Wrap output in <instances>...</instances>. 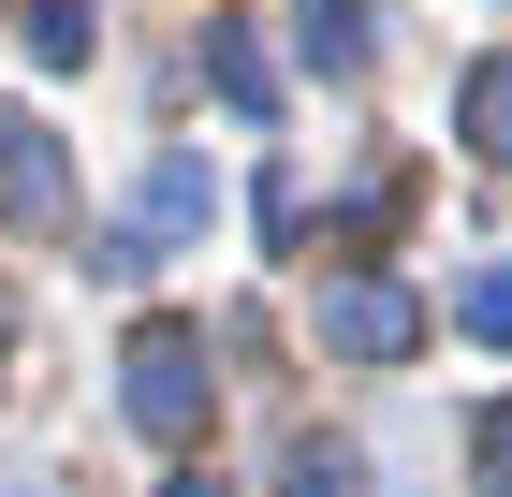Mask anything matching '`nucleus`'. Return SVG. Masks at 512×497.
<instances>
[{"mask_svg":"<svg viewBox=\"0 0 512 497\" xmlns=\"http://www.w3.org/2000/svg\"><path fill=\"white\" fill-rule=\"evenodd\" d=\"M118 410H132V439H205V337L191 322H147V337L118 351Z\"/></svg>","mask_w":512,"mask_h":497,"instance_id":"f257e3e1","label":"nucleus"},{"mask_svg":"<svg viewBox=\"0 0 512 497\" xmlns=\"http://www.w3.org/2000/svg\"><path fill=\"white\" fill-rule=\"evenodd\" d=\"M205 205H220V191H205V161H191V147H176V161H147V205H132V234L103 249V278H147L176 234H205Z\"/></svg>","mask_w":512,"mask_h":497,"instance_id":"f03ea898","label":"nucleus"},{"mask_svg":"<svg viewBox=\"0 0 512 497\" xmlns=\"http://www.w3.org/2000/svg\"><path fill=\"white\" fill-rule=\"evenodd\" d=\"M410 337H425V307L395 293V278H337V293H322V351H337V366H395Z\"/></svg>","mask_w":512,"mask_h":497,"instance_id":"7ed1b4c3","label":"nucleus"},{"mask_svg":"<svg viewBox=\"0 0 512 497\" xmlns=\"http://www.w3.org/2000/svg\"><path fill=\"white\" fill-rule=\"evenodd\" d=\"M278 15H293V59H308V74H366V15H381V0H278Z\"/></svg>","mask_w":512,"mask_h":497,"instance_id":"20e7f679","label":"nucleus"},{"mask_svg":"<svg viewBox=\"0 0 512 497\" xmlns=\"http://www.w3.org/2000/svg\"><path fill=\"white\" fill-rule=\"evenodd\" d=\"M205 88H220V103H235V117H264V103H278V74H264V44H249L235 15H205Z\"/></svg>","mask_w":512,"mask_h":497,"instance_id":"39448f33","label":"nucleus"},{"mask_svg":"<svg viewBox=\"0 0 512 497\" xmlns=\"http://www.w3.org/2000/svg\"><path fill=\"white\" fill-rule=\"evenodd\" d=\"M454 132H469V161H512V59H469V88H454Z\"/></svg>","mask_w":512,"mask_h":497,"instance_id":"423d86ee","label":"nucleus"},{"mask_svg":"<svg viewBox=\"0 0 512 497\" xmlns=\"http://www.w3.org/2000/svg\"><path fill=\"white\" fill-rule=\"evenodd\" d=\"M0 205H15V220H44V205H59V132H30V117L0 132Z\"/></svg>","mask_w":512,"mask_h":497,"instance_id":"0eeeda50","label":"nucleus"},{"mask_svg":"<svg viewBox=\"0 0 512 497\" xmlns=\"http://www.w3.org/2000/svg\"><path fill=\"white\" fill-rule=\"evenodd\" d=\"M15 44H30V74H88V0H30Z\"/></svg>","mask_w":512,"mask_h":497,"instance_id":"6e6552de","label":"nucleus"},{"mask_svg":"<svg viewBox=\"0 0 512 497\" xmlns=\"http://www.w3.org/2000/svg\"><path fill=\"white\" fill-rule=\"evenodd\" d=\"M454 322H469V337H498V351H512V264H469V278H454Z\"/></svg>","mask_w":512,"mask_h":497,"instance_id":"1a4fd4ad","label":"nucleus"},{"mask_svg":"<svg viewBox=\"0 0 512 497\" xmlns=\"http://www.w3.org/2000/svg\"><path fill=\"white\" fill-rule=\"evenodd\" d=\"M278 497H352V454H337V439H308V454L278 468Z\"/></svg>","mask_w":512,"mask_h":497,"instance_id":"9d476101","label":"nucleus"},{"mask_svg":"<svg viewBox=\"0 0 512 497\" xmlns=\"http://www.w3.org/2000/svg\"><path fill=\"white\" fill-rule=\"evenodd\" d=\"M483 483L512 497V410H483Z\"/></svg>","mask_w":512,"mask_h":497,"instance_id":"9b49d317","label":"nucleus"},{"mask_svg":"<svg viewBox=\"0 0 512 497\" xmlns=\"http://www.w3.org/2000/svg\"><path fill=\"white\" fill-rule=\"evenodd\" d=\"M161 497H220V483H161Z\"/></svg>","mask_w":512,"mask_h":497,"instance_id":"f8f14e48","label":"nucleus"},{"mask_svg":"<svg viewBox=\"0 0 512 497\" xmlns=\"http://www.w3.org/2000/svg\"><path fill=\"white\" fill-rule=\"evenodd\" d=\"M0 132H15V117H0Z\"/></svg>","mask_w":512,"mask_h":497,"instance_id":"ddd939ff","label":"nucleus"}]
</instances>
